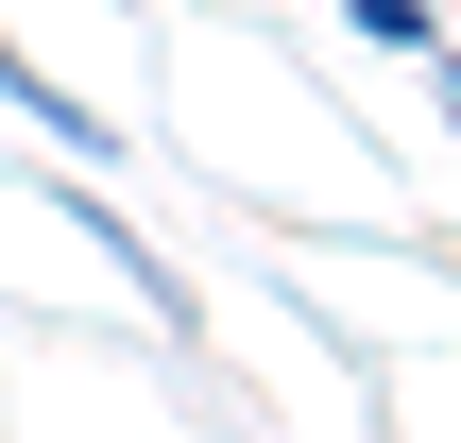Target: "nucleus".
I'll return each instance as SVG.
<instances>
[{
    "instance_id": "2",
    "label": "nucleus",
    "mask_w": 461,
    "mask_h": 443,
    "mask_svg": "<svg viewBox=\"0 0 461 443\" xmlns=\"http://www.w3.org/2000/svg\"><path fill=\"white\" fill-rule=\"evenodd\" d=\"M342 34H359V51H393V68H411V51H428V34H445V0H342Z\"/></svg>"
},
{
    "instance_id": "1",
    "label": "nucleus",
    "mask_w": 461,
    "mask_h": 443,
    "mask_svg": "<svg viewBox=\"0 0 461 443\" xmlns=\"http://www.w3.org/2000/svg\"><path fill=\"white\" fill-rule=\"evenodd\" d=\"M0 102H17V120H34V137H51V154H103V171H120V154H137V137H120V120H103V102H86V85H68V68H34V51H17V34H0Z\"/></svg>"
},
{
    "instance_id": "3",
    "label": "nucleus",
    "mask_w": 461,
    "mask_h": 443,
    "mask_svg": "<svg viewBox=\"0 0 461 443\" xmlns=\"http://www.w3.org/2000/svg\"><path fill=\"white\" fill-rule=\"evenodd\" d=\"M411 68H428V120H445V137H461V51H445V34H428Z\"/></svg>"
}]
</instances>
